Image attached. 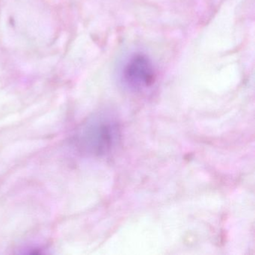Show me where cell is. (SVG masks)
I'll return each mask as SVG.
<instances>
[{
    "label": "cell",
    "mask_w": 255,
    "mask_h": 255,
    "mask_svg": "<svg viewBox=\"0 0 255 255\" xmlns=\"http://www.w3.org/2000/svg\"><path fill=\"white\" fill-rule=\"evenodd\" d=\"M117 135V128L111 121L95 119L83 128L80 140L91 152L103 153L113 146Z\"/></svg>",
    "instance_id": "6da1fadb"
},
{
    "label": "cell",
    "mask_w": 255,
    "mask_h": 255,
    "mask_svg": "<svg viewBox=\"0 0 255 255\" xmlns=\"http://www.w3.org/2000/svg\"><path fill=\"white\" fill-rule=\"evenodd\" d=\"M153 69L150 61L141 55H136L128 62L124 77L127 84L134 89H141L153 81Z\"/></svg>",
    "instance_id": "7a4b0ae2"
}]
</instances>
